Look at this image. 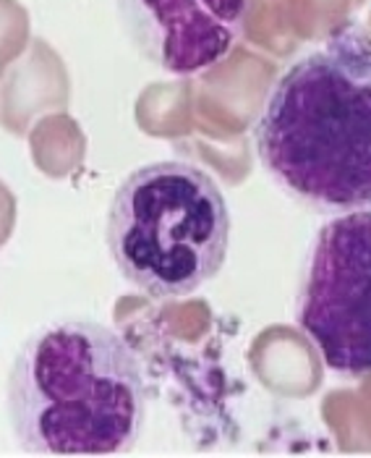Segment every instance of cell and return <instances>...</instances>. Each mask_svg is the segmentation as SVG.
<instances>
[{"mask_svg": "<svg viewBox=\"0 0 371 458\" xmlns=\"http://www.w3.org/2000/svg\"><path fill=\"white\" fill-rule=\"evenodd\" d=\"M30 152L34 165L45 176H68L84 155V140L79 126L61 113L45 115L30 129Z\"/></svg>", "mask_w": 371, "mask_h": 458, "instance_id": "cell-7", "label": "cell"}, {"mask_svg": "<svg viewBox=\"0 0 371 458\" xmlns=\"http://www.w3.org/2000/svg\"><path fill=\"white\" fill-rule=\"evenodd\" d=\"M8 417L32 456H115L136 445L147 380L115 330L68 319L37 330L8 375Z\"/></svg>", "mask_w": 371, "mask_h": 458, "instance_id": "cell-1", "label": "cell"}, {"mask_svg": "<svg viewBox=\"0 0 371 458\" xmlns=\"http://www.w3.org/2000/svg\"><path fill=\"white\" fill-rule=\"evenodd\" d=\"M118 11L139 53L178 76L220 66L246 21V0H118Z\"/></svg>", "mask_w": 371, "mask_h": 458, "instance_id": "cell-5", "label": "cell"}, {"mask_svg": "<svg viewBox=\"0 0 371 458\" xmlns=\"http://www.w3.org/2000/svg\"><path fill=\"white\" fill-rule=\"evenodd\" d=\"M30 11L19 0H0V79L32 42Z\"/></svg>", "mask_w": 371, "mask_h": 458, "instance_id": "cell-8", "label": "cell"}, {"mask_svg": "<svg viewBox=\"0 0 371 458\" xmlns=\"http://www.w3.org/2000/svg\"><path fill=\"white\" fill-rule=\"evenodd\" d=\"M16 228V194L0 181V249L8 244Z\"/></svg>", "mask_w": 371, "mask_h": 458, "instance_id": "cell-9", "label": "cell"}, {"mask_svg": "<svg viewBox=\"0 0 371 458\" xmlns=\"http://www.w3.org/2000/svg\"><path fill=\"white\" fill-rule=\"evenodd\" d=\"M296 322L325 367L371 377V208L322 225L299 285Z\"/></svg>", "mask_w": 371, "mask_h": 458, "instance_id": "cell-4", "label": "cell"}, {"mask_svg": "<svg viewBox=\"0 0 371 458\" xmlns=\"http://www.w3.org/2000/svg\"><path fill=\"white\" fill-rule=\"evenodd\" d=\"M105 239L118 273L141 293L155 301L183 299L223 270L231 210L202 168L149 163L118 186Z\"/></svg>", "mask_w": 371, "mask_h": 458, "instance_id": "cell-3", "label": "cell"}, {"mask_svg": "<svg viewBox=\"0 0 371 458\" xmlns=\"http://www.w3.org/2000/svg\"><path fill=\"white\" fill-rule=\"evenodd\" d=\"M262 165L316 212L371 208V47L308 53L274 81L257 121Z\"/></svg>", "mask_w": 371, "mask_h": 458, "instance_id": "cell-2", "label": "cell"}, {"mask_svg": "<svg viewBox=\"0 0 371 458\" xmlns=\"http://www.w3.org/2000/svg\"><path fill=\"white\" fill-rule=\"evenodd\" d=\"M66 103L68 76L61 55L45 39H32L0 79V126L13 137H27L42 113L63 110Z\"/></svg>", "mask_w": 371, "mask_h": 458, "instance_id": "cell-6", "label": "cell"}]
</instances>
